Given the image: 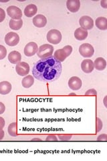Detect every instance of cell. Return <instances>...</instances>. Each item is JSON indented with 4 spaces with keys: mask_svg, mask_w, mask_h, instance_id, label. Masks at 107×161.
Returning <instances> with one entry per match:
<instances>
[{
    "mask_svg": "<svg viewBox=\"0 0 107 161\" xmlns=\"http://www.w3.org/2000/svg\"><path fill=\"white\" fill-rule=\"evenodd\" d=\"M8 134L13 137L18 136V124L17 122H13L9 125L8 128Z\"/></svg>",
    "mask_w": 107,
    "mask_h": 161,
    "instance_id": "603a6c76",
    "label": "cell"
},
{
    "mask_svg": "<svg viewBox=\"0 0 107 161\" xmlns=\"http://www.w3.org/2000/svg\"><path fill=\"white\" fill-rule=\"evenodd\" d=\"M98 141H106L107 140V136L106 134H103L102 135H100L97 138Z\"/></svg>",
    "mask_w": 107,
    "mask_h": 161,
    "instance_id": "f1b7e54d",
    "label": "cell"
},
{
    "mask_svg": "<svg viewBox=\"0 0 107 161\" xmlns=\"http://www.w3.org/2000/svg\"><path fill=\"white\" fill-rule=\"evenodd\" d=\"M96 26L100 30H107V19L105 17H99L95 22Z\"/></svg>",
    "mask_w": 107,
    "mask_h": 161,
    "instance_id": "ffe728a7",
    "label": "cell"
},
{
    "mask_svg": "<svg viewBox=\"0 0 107 161\" xmlns=\"http://www.w3.org/2000/svg\"><path fill=\"white\" fill-rule=\"evenodd\" d=\"M8 60L11 63L17 64L19 62H21L22 55L18 51L13 50V51L10 52L8 54Z\"/></svg>",
    "mask_w": 107,
    "mask_h": 161,
    "instance_id": "9a60e30c",
    "label": "cell"
},
{
    "mask_svg": "<svg viewBox=\"0 0 107 161\" xmlns=\"http://www.w3.org/2000/svg\"><path fill=\"white\" fill-rule=\"evenodd\" d=\"M29 65L25 62H19L16 66V71L18 75L22 77L27 76L29 73Z\"/></svg>",
    "mask_w": 107,
    "mask_h": 161,
    "instance_id": "30bf717a",
    "label": "cell"
},
{
    "mask_svg": "<svg viewBox=\"0 0 107 161\" xmlns=\"http://www.w3.org/2000/svg\"><path fill=\"white\" fill-rule=\"evenodd\" d=\"M38 8L35 4H29L25 8L24 14L28 18H32L37 14Z\"/></svg>",
    "mask_w": 107,
    "mask_h": 161,
    "instance_id": "2e32d148",
    "label": "cell"
},
{
    "mask_svg": "<svg viewBox=\"0 0 107 161\" xmlns=\"http://www.w3.org/2000/svg\"><path fill=\"white\" fill-rule=\"evenodd\" d=\"M72 138V136L70 135H61L59 136V139L60 140H69Z\"/></svg>",
    "mask_w": 107,
    "mask_h": 161,
    "instance_id": "83f0119b",
    "label": "cell"
},
{
    "mask_svg": "<svg viewBox=\"0 0 107 161\" xmlns=\"http://www.w3.org/2000/svg\"><path fill=\"white\" fill-rule=\"evenodd\" d=\"M46 140L47 141H57L58 139L56 138V136H49L46 138Z\"/></svg>",
    "mask_w": 107,
    "mask_h": 161,
    "instance_id": "1f68e13d",
    "label": "cell"
},
{
    "mask_svg": "<svg viewBox=\"0 0 107 161\" xmlns=\"http://www.w3.org/2000/svg\"><path fill=\"white\" fill-rule=\"evenodd\" d=\"M100 5L103 8L106 9L107 8V0H103V1H101Z\"/></svg>",
    "mask_w": 107,
    "mask_h": 161,
    "instance_id": "d6a6232c",
    "label": "cell"
},
{
    "mask_svg": "<svg viewBox=\"0 0 107 161\" xmlns=\"http://www.w3.org/2000/svg\"><path fill=\"white\" fill-rule=\"evenodd\" d=\"M94 67L98 70H103L106 67V60L102 57H99L95 59L94 62Z\"/></svg>",
    "mask_w": 107,
    "mask_h": 161,
    "instance_id": "d6986e66",
    "label": "cell"
},
{
    "mask_svg": "<svg viewBox=\"0 0 107 161\" xmlns=\"http://www.w3.org/2000/svg\"><path fill=\"white\" fill-rule=\"evenodd\" d=\"M7 14L13 19L19 20L22 18V12L20 8L15 6H11L7 8Z\"/></svg>",
    "mask_w": 107,
    "mask_h": 161,
    "instance_id": "52a82bcc",
    "label": "cell"
},
{
    "mask_svg": "<svg viewBox=\"0 0 107 161\" xmlns=\"http://www.w3.org/2000/svg\"><path fill=\"white\" fill-rule=\"evenodd\" d=\"M22 26H23V21L22 19L19 20H15V19H11L9 22V28L13 30H19L22 28Z\"/></svg>",
    "mask_w": 107,
    "mask_h": 161,
    "instance_id": "7402d4cb",
    "label": "cell"
},
{
    "mask_svg": "<svg viewBox=\"0 0 107 161\" xmlns=\"http://www.w3.org/2000/svg\"><path fill=\"white\" fill-rule=\"evenodd\" d=\"M5 42L9 47H15L19 42V35L16 32H9L5 36Z\"/></svg>",
    "mask_w": 107,
    "mask_h": 161,
    "instance_id": "ba28073f",
    "label": "cell"
},
{
    "mask_svg": "<svg viewBox=\"0 0 107 161\" xmlns=\"http://www.w3.org/2000/svg\"><path fill=\"white\" fill-rule=\"evenodd\" d=\"M32 141H41V140H40V138H34V139H33V140H32Z\"/></svg>",
    "mask_w": 107,
    "mask_h": 161,
    "instance_id": "e575fe53",
    "label": "cell"
},
{
    "mask_svg": "<svg viewBox=\"0 0 107 161\" xmlns=\"http://www.w3.org/2000/svg\"><path fill=\"white\" fill-rule=\"evenodd\" d=\"M34 77L32 76V75H27V76H25L22 79V86L25 89L30 88L34 85Z\"/></svg>",
    "mask_w": 107,
    "mask_h": 161,
    "instance_id": "44dd1931",
    "label": "cell"
},
{
    "mask_svg": "<svg viewBox=\"0 0 107 161\" xmlns=\"http://www.w3.org/2000/svg\"><path fill=\"white\" fill-rule=\"evenodd\" d=\"M4 135H5V132H4V131L3 130V129L0 130V140H2L3 138Z\"/></svg>",
    "mask_w": 107,
    "mask_h": 161,
    "instance_id": "836d02e7",
    "label": "cell"
},
{
    "mask_svg": "<svg viewBox=\"0 0 107 161\" xmlns=\"http://www.w3.org/2000/svg\"><path fill=\"white\" fill-rule=\"evenodd\" d=\"M66 7L70 12L76 13L80 9V2L79 0H68L66 2Z\"/></svg>",
    "mask_w": 107,
    "mask_h": 161,
    "instance_id": "5bb4252c",
    "label": "cell"
},
{
    "mask_svg": "<svg viewBox=\"0 0 107 161\" xmlns=\"http://www.w3.org/2000/svg\"><path fill=\"white\" fill-rule=\"evenodd\" d=\"M102 128H103V122L100 118H97V130H96V132H99Z\"/></svg>",
    "mask_w": 107,
    "mask_h": 161,
    "instance_id": "4316f807",
    "label": "cell"
},
{
    "mask_svg": "<svg viewBox=\"0 0 107 161\" xmlns=\"http://www.w3.org/2000/svg\"><path fill=\"white\" fill-rule=\"evenodd\" d=\"M33 24L35 27L44 28L47 24V18L42 14H38L33 18Z\"/></svg>",
    "mask_w": 107,
    "mask_h": 161,
    "instance_id": "7c38bea8",
    "label": "cell"
},
{
    "mask_svg": "<svg viewBox=\"0 0 107 161\" xmlns=\"http://www.w3.org/2000/svg\"><path fill=\"white\" fill-rule=\"evenodd\" d=\"M38 50V44L34 42H30L28 43L24 48V52L26 57H32L35 54H37Z\"/></svg>",
    "mask_w": 107,
    "mask_h": 161,
    "instance_id": "9c48e42d",
    "label": "cell"
},
{
    "mask_svg": "<svg viewBox=\"0 0 107 161\" xmlns=\"http://www.w3.org/2000/svg\"><path fill=\"white\" fill-rule=\"evenodd\" d=\"M88 32L86 30H84L81 28H78L75 30L74 32V37L76 40H84L88 37Z\"/></svg>",
    "mask_w": 107,
    "mask_h": 161,
    "instance_id": "ac0fdd59",
    "label": "cell"
},
{
    "mask_svg": "<svg viewBox=\"0 0 107 161\" xmlns=\"http://www.w3.org/2000/svg\"><path fill=\"white\" fill-rule=\"evenodd\" d=\"M7 55V49L3 45L0 44V60H3L6 58Z\"/></svg>",
    "mask_w": 107,
    "mask_h": 161,
    "instance_id": "cb8c5ba5",
    "label": "cell"
},
{
    "mask_svg": "<svg viewBox=\"0 0 107 161\" xmlns=\"http://www.w3.org/2000/svg\"><path fill=\"white\" fill-rule=\"evenodd\" d=\"M79 53L82 57L84 58H90L94 55V49L91 44L84 43L79 47Z\"/></svg>",
    "mask_w": 107,
    "mask_h": 161,
    "instance_id": "5b68a950",
    "label": "cell"
},
{
    "mask_svg": "<svg viewBox=\"0 0 107 161\" xmlns=\"http://www.w3.org/2000/svg\"><path fill=\"white\" fill-rule=\"evenodd\" d=\"M79 24L80 28L84 30H89L94 27V20L90 16H84L79 19Z\"/></svg>",
    "mask_w": 107,
    "mask_h": 161,
    "instance_id": "8992f818",
    "label": "cell"
},
{
    "mask_svg": "<svg viewBox=\"0 0 107 161\" xmlns=\"http://www.w3.org/2000/svg\"><path fill=\"white\" fill-rule=\"evenodd\" d=\"M62 70V64L52 56L38 60L33 67L32 75L40 81L51 83L60 78Z\"/></svg>",
    "mask_w": 107,
    "mask_h": 161,
    "instance_id": "6da1fadb",
    "label": "cell"
},
{
    "mask_svg": "<svg viewBox=\"0 0 107 161\" xmlns=\"http://www.w3.org/2000/svg\"><path fill=\"white\" fill-rule=\"evenodd\" d=\"M5 19H6V12L4 11V9L0 8V23L3 22Z\"/></svg>",
    "mask_w": 107,
    "mask_h": 161,
    "instance_id": "d4e9b609",
    "label": "cell"
},
{
    "mask_svg": "<svg viewBox=\"0 0 107 161\" xmlns=\"http://www.w3.org/2000/svg\"><path fill=\"white\" fill-rule=\"evenodd\" d=\"M46 38L48 42L52 44H58L62 40V34L56 29H52L47 33Z\"/></svg>",
    "mask_w": 107,
    "mask_h": 161,
    "instance_id": "277c9868",
    "label": "cell"
},
{
    "mask_svg": "<svg viewBox=\"0 0 107 161\" xmlns=\"http://www.w3.org/2000/svg\"><path fill=\"white\" fill-rule=\"evenodd\" d=\"M81 69L85 73H90L94 69V62L91 59H84L81 63Z\"/></svg>",
    "mask_w": 107,
    "mask_h": 161,
    "instance_id": "4fadbf2b",
    "label": "cell"
},
{
    "mask_svg": "<svg viewBox=\"0 0 107 161\" xmlns=\"http://www.w3.org/2000/svg\"><path fill=\"white\" fill-rule=\"evenodd\" d=\"M86 95H97V92H96V91L94 89H91L88 90L87 92L85 93Z\"/></svg>",
    "mask_w": 107,
    "mask_h": 161,
    "instance_id": "484cf974",
    "label": "cell"
},
{
    "mask_svg": "<svg viewBox=\"0 0 107 161\" xmlns=\"http://www.w3.org/2000/svg\"><path fill=\"white\" fill-rule=\"evenodd\" d=\"M12 89V84L8 81H2L0 83V94L5 95L11 92Z\"/></svg>",
    "mask_w": 107,
    "mask_h": 161,
    "instance_id": "e0dca14e",
    "label": "cell"
},
{
    "mask_svg": "<svg viewBox=\"0 0 107 161\" xmlns=\"http://www.w3.org/2000/svg\"><path fill=\"white\" fill-rule=\"evenodd\" d=\"M54 53V47L52 45L49 44H44L38 48L37 55L41 59L46 58L52 56Z\"/></svg>",
    "mask_w": 107,
    "mask_h": 161,
    "instance_id": "3957f363",
    "label": "cell"
},
{
    "mask_svg": "<svg viewBox=\"0 0 107 161\" xmlns=\"http://www.w3.org/2000/svg\"><path fill=\"white\" fill-rule=\"evenodd\" d=\"M5 124H6V122H5L4 119L2 117H0V130L4 128Z\"/></svg>",
    "mask_w": 107,
    "mask_h": 161,
    "instance_id": "4dcf8cb0",
    "label": "cell"
},
{
    "mask_svg": "<svg viewBox=\"0 0 107 161\" xmlns=\"http://www.w3.org/2000/svg\"><path fill=\"white\" fill-rule=\"evenodd\" d=\"M72 53V47L70 45L65 46L64 48L56 50L54 53V57L58 61L62 63L64 62Z\"/></svg>",
    "mask_w": 107,
    "mask_h": 161,
    "instance_id": "7a4b0ae2",
    "label": "cell"
},
{
    "mask_svg": "<svg viewBox=\"0 0 107 161\" xmlns=\"http://www.w3.org/2000/svg\"><path fill=\"white\" fill-rule=\"evenodd\" d=\"M5 111H6V107H5V105L0 102V114H2L4 113Z\"/></svg>",
    "mask_w": 107,
    "mask_h": 161,
    "instance_id": "f546056e",
    "label": "cell"
},
{
    "mask_svg": "<svg viewBox=\"0 0 107 161\" xmlns=\"http://www.w3.org/2000/svg\"><path fill=\"white\" fill-rule=\"evenodd\" d=\"M68 87L73 91H78L82 87L83 82L78 77H72L68 80Z\"/></svg>",
    "mask_w": 107,
    "mask_h": 161,
    "instance_id": "8fae6325",
    "label": "cell"
}]
</instances>
